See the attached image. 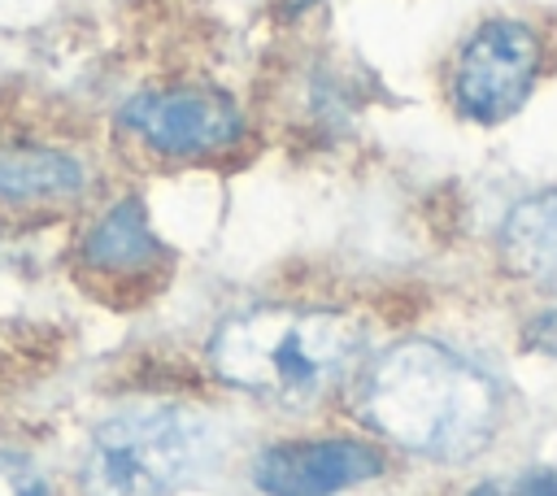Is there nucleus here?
I'll return each instance as SVG.
<instances>
[{"label": "nucleus", "instance_id": "6e6552de", "mask_svg": "<svg viewBox=\"0 0 557 496\" xmlns=\"http://www.w3.org/2000/svg\"><path fill=\"white\" fill-rule=\"evenodd\" d=\"M157 252H161V244H157V235L148 226V213L135 196L104 209L100 222L83 239V257L100 270H113V274H131V270L157 261Z\"/></svg>", "mask_w": 557, "mask_h": 496}, {"label": "nucleus", "instance_id": "f257e3e1", "mask_svg": "<svg viewBox=\"0 0 557 496\" xmlns=\"http://www.w3.org/2000/svg\"><path fill=\"white\" fill-rule=\"evenodd\" d=\"M357 413L405 452L461 461L492 439L500 387L470 357L435 339H400L361 370Z\"/></svg>", "mask_w": 557, "mask_h": 496}, {"label": "nucleus", "instance_id": "9d476101", "mask_svg": "<svg viewBox=\"0 0 557 496\" xmlns=\"http://www.w3.org/2000/svg\"><path fill=\"white\" fill-rule=\"evenodd\" d=\"M0 496H48V483L26 457L0 452Z\"/></svg>", "mask_w": 557, "mask_h": 496}, {"label": "nucleus", "instance_id": "7ed1b4c3", "mask_svg": "<svg viewBox=\"0 0 557 496\" xmlns=\"http://www.w3.org/2000/svg\"><path fill=\"white\" fill-rule=\"evenodd\" d=\"M213 457V431L178 405H139L104 418L83 452L87 496H174Z\"/></svg>", "mask_w": 557, "mask_h": 496}, {"label": "nucleus", "instance_id": "0eeeda50", "mask_svg": "<svg viewBox=\"0 0 557 496\" xmlns=\"http://www.w3.org/2000/svg\"><path fill=\"white\" fill-rule=\"evenodd\" d=\"M500 257L522 278L557 283V187L535 191L505 213Z\"/></svg>", "mask_w": 557, "mask_h": 496}, {"label": "nucleus", "instance_id": "9b49d317", "mask_svg": "<svg viewBox=\"0 0 557 496\" xmlns=\"http://www.w3.org/2000/svg\"><path fill=\"white\" fill-rule=\"evenodd\" d=\"M470 496H557V470H527L509 483H479Z\"/></svg>", "mask_w": 557, "mask_h": 496}, {"label": "nucleus", "instance_id": "ddd939ff", "mask_svg": "<svg viewBox=\"0 0 557 496\" xmlns=\"http://www.w3.org/2000/svg\"><path fill=\"white\" fill-rule=\"evenodd\" d=\"M313 4H322V0H278V13H283V17H296V13L313 9Z\"/></svg>", "mask_w": 557, "mask_h": 496}, {"label": "nucleus", "instance_id": "1a4fd4ad", "mask_svg": "<svg viewBox=\"0 0 557 496\" xmlns=\"http://www.w3.org/2000/svg\"><path fill=\"white\" fill-rule=\"evenodd\" d=\"M83 187V165L70 152L13 144L0 148V196L4 200H61Z\"/></svg>", "mask_w": 557, "mask_h": 496}, {"label": "nucleus", "instance_id": "39448f33", "mask_svg": "<svg viewBox=\"0 0 557 496\" xmlns=\"http://www.w3.org/2000/svg\"><path fill=\"white\" fill-rule=\"evenodd\" d=\"M117 122L161 157H213L239 144L244 117L218 87H152L122 104Z\"/></svg>", "mask_w": 557, "mask_h": 496}, {"label": "nucleus", "instance_id": "20e7f679", "mask_svg": "<svg viewBox=\"0 0 557 496\" xmlns=\"http://www.w3.org/2000/svg\"><path fill=\"white\" fill-rule=\"evenodd\" d=\"M540 78V35L518 17L479 22L453 57L448 96L453 109L479 126L513 117Z\"/></svg>", "mask_w": 557, "mask_h": 496}, {"label": "nucleus", "instance_id": "f8f14e48", "mask_svg": "<svg viewBox=\"0 0 557 496\" xmlns=\"http://www.w3.org/2000/svg\"><path fill=\"white\" fill-rule=\"evenodd\" d=\"M522 344L540 357H557V309H544L535 313L527 326H522Z\"/></svg>", "mask_w": 557, "mask_h": 496}, {"label": "nucleus", "instance_id": "f03ea898", "mask_svg": "<svg viewBox=\"0 0 557 496\" xmlns=\"http://www.w3.org/2000/svg\"><path fill=\"white\" fill-rule=\"evenodd\" d=\"M361 344L366 331L348 313L270 305L226 318L209 339V365L257 400L305 409L344 379Z\"/></svg>", "mask_w": 557, "mask_h": 496}, {"label": "nucleus", "instance_id": "423d86ee", "mask_svg": "<svg viewBox=\"0 0 557 496\" xmlns=\"http://www.w3.org/2000/svg\"><path fill=\"white\" fill-rule=\"evenodd\" d=\"M383 470V457L357 439H296L257 457L252 479L265 496H339Z\"/></svg>", "mask_w": 557, "mask_h": 496}]
</instances>
